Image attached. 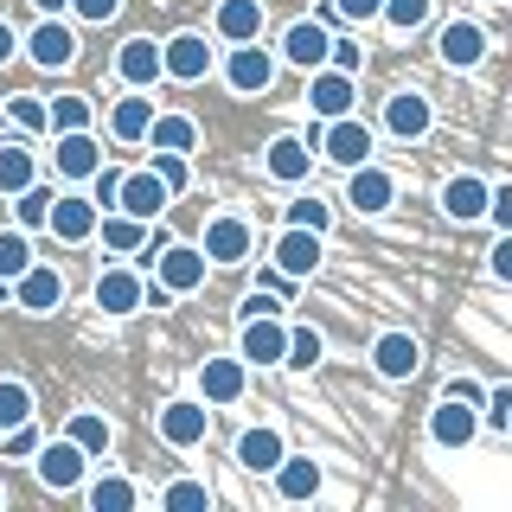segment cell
<instances>
[{"instance_id": "f546056e", "label": "cell", "mask_w": 512, "mask_h": 512, "mask_svg": "<svg viewBox=\"0 0 512 512\" xmlns=\"http://www.w3.org/2000/svg\"><path fill=\"white\" fill-rule=\"evenodd\" d=\"M148 231H154V224H141L128 212H103V218H96V237H103L116 256H141V250H148Z\"/></svg>"}, {"instance_id": "83f0119b", "label": "cell", "mask_w": 512, "mask_h": 512, "mask_svg": "<svg viewBox=\"0 0 512 512\" xmlns=\"http://www.w3.org/2000/svg\"><path fill=\"white\" fill-rule=\"evenodd\" d=\"M480 58H487V32H480L474 20L442 26V64H448V71H474Z\"/></svg>"}, {"instance_id": "30bf717a", "label": "cell", "mask_w": 512, "mask_h": 512, "mask_svg": "<svg viewBox=\"0 0 512 512\" xmlns=\"http://www.w3.org/2000/svg\"><path fill=\"white\" fill-rule=\"evenodd\" d=\"M391 199H397V180L384 167H372V160H359V167H346V205L359 218H378V212H391Z\"/></svg>"}, {"instance_id": "c3c4849f", "label": "cell", "mask_w": 512, "mask_h": 512, "mask_svg": "<svg viewBox=\"0 0 512 512\" xmlns=\"http://www.w3.org/2000/svg\"><path fill=\"white\" fill-rule=\"evenodd\" d=\"M327 64H333V71H352V77H359V71H365L359 39H333V45H327Z\"/></svg>"}, {"instance_id": "bcb514c9", "label": "cell", "mask_w": 512, "mask_h": 512, "mask_svg": "<svg viewBox=\"0 0 512 512\" xmlns=\"http://www.w3.org/2000/svg\"><path fill=\"white\" fill-rule=\"evenodd\" d=\"M480 410H487V429H512V384H493V391H480Z\"/></svg>"}, {"instance_id": "60d3db41", "label": "cell", "mask_w": 512, "mask_h": 512, "mask_svg": "<svg viewBox=\"0 0 512 512\" xmlns=\"http://www.w3.org/2000/svg\"><path fill=\"white\" fill-rule=\"evenodd\" d=\"M378 20L391 26V32H416V26L429 20V0H384V7H378Z\"/></svg>"}, {"instance_id": "e575fe53", "label": "cell", "mask_w": 512, "mask_h": 512, "mask_svg": "<svg viewBox=\"0 0 512 512\" xmlns=\"http://www.w3.org/2000/svg\"><path fill=\"white\" fill-rule=\"evenodd\" d=\"M320 359H327L320 327H288V346H282V365H288V372H314Z\"/></svg>"}, {"instance_id": "4316f807", "label": "cell", "mask_w": 512, "mask_h": 512, "mask_svg": "<svg viewBox=\"0 0 512 512\" xmlns=\"http://www.w3.org/2000/svg\"><path fill=\"white\" fill-rule=\"evenodd\" d=\"M282 455H288L282 429H263V423H256V429H244V436H237V468H244V474H269Z\"/></svg>"}, {"instance_id": "d6986e66", "label": "cell", "mask_w": 512, "mask_h": 512, "mask_svg": "<svg viewBox=\"0 0 512 512\" xmlns=\"http://www.w3.org/2000/svg\"><path fill=\"white\" fill-rule=\"evenodd\" d=\"M96 308H103V314L148 308V282H141V269H103V276H96Z\"/></svg>"}, {"instance_id": "6da1fadb", "label": "cell", "mask_w": 512, "mask_h": 512, "mask_svg": "<svg viewBox=\"0 0 512 512\" xmlns=\"http://www.w3.org/2000/svg\"><path fill=\"white\" fill-rule=\"evenodd\" d=\"M154 288H167V295H192V288H205V250L199 244H160L154 256Z\"/></svg>"}, {"instance_id": "5bb4252c", "label": "cell", "mask_w": 512, "mask_h": 512, "mask_svg": "<svg viewBox=\"0 0 512 512\" xmlns=\"http://www.w3.org/2000/svg\"><path fill=\"white\" fill-rule=\"evenodd\" d=\"M320 154H327L333 167H359V160H372V128L359 116H333L327 135H320Z\"/></svg>"}, {"instance_id": "ab89813d", "label": "cell", "mask_w": 512, "mask_h": 512, "mask_svg": "<svg viewBox=\"0 0 512 512\" xmlns=\"http://www.w3.org/2000/svg\"><path fill=\"white\" fill-rule=\"evenodd\" d=\"M148 173L167 192H186L192 186V167H186V154H167V148H154V160H148Z\"/></svg>"}, {"instance_id": "277c9868", "label": "cell", "mask_w": 512, "mask_h": 512, "mask_svg": "<svg viewBox=\"0 0 512 512\" xmlns=\"http://www.w3.org/2000/svg\"><path fill=\"white\" fill-rule=\"evenodd\" d=\"M224 84H231L237 96H263L269 84H276V52H269L263 39L231 45V58H224Z\"/></svg>"}, {"instance_id": "836d02e7", "label": "cell", "mask_w": 512, "mask_h": 512, "mask_svg": "<svg viewBox=\"0 0 512 512\" xmlns=\"http://www.w3.org/2000/svg\"><path fill=\"white\" fill-rule=\"evenodd\" d=\"M32 180H39V154L20 148V141H0V199H13Z\"/></svg>"}, {"instance_id": "680465c9", "label": "cell", "mask_w": 512, "mask_h": 512, "mask_svg": "<svg viewBox=\"0 0 512 512\" xmlns=\"http://www.w3.org/2000/svg\"><path fill=\"white\" fill-rule=\"evenodd\" d=\"M0 500H7V493H0Z\"/></svg>"}, {"instance_id": "f907efd6", "label": "cell", "mask_w": 512, "mask_h": 512, "mask_svg": "<svg viewBox=\"0 0 512 512\" xmlns=\"http://www.w3.org/2000/svg\"><path fill=\"white\" fill-rule=\"evenodd\" d=\"M487 218L493 231H512V186H487Z\"/></svg>"}, {"instance_id": "74e56055", "label": "cell", "mask_w": 512, "mask_h": 512, "mask_svg": "<svg viewBox=\"0 0 512 512\" xmlns=\"http://www.w3.org/2000/svg\"><path fill=\"white\" fill-rule=\"evenodd\" d=\"M135 500H141L135 480H122V474H103V480L90 487V506H96V512H128Z\"/></svg>"}, {"instance_id": "7dc6e473", "label": "cell", "mask_w": 512, "mask_h": 512, "mask_svg": "<svg viewBox=\"0 0 512 512\" xmlns=\"http://www.w3.org/2000/svg\"><path fill=\"white\" fill-rule=\"evenodd\" d=\"M116 186H122L116 167H96L90 173V205H96V212H116Z\"/></svg>"}, {"instance_id": "1f68e13d", "label": "cell", "mask_w": 512, "mask_h": 512, "mask_svg": "<svg viewBox=\"0 0 512 512\" xmlns=\"http://www.w3.org/2000/svg\"><path fill=\"white\" fill-rule=\"evenodd\" d=\"M64 436H71V442L96 461V455H109V448H116V423H109L103 410H77L71 423H64Z\"/></svg>"}, {"instance_id": "816d5d0a", "label": "cell", "mask_w": 512, "mask_h": 512, "mask_svg": "<svg viewBox=\"0 0 512 512\" xmlns=\"http://www.w3.org/2000/svg\"><path fill=\"white\" fill-rule=\"evenodd\" d=\"M378 7H384V0H333V13H340V20H352V26L378 20Z\"/></svg>"}, {"instance_id": "9a60e30c", "label": "cell", "mask_w": 512, "mask_h": 512, "mask_svg": "<svg viewBox=\"0 0 512 512\" xmlns=\"http://www.w3.org/2000/svg\"><path fill=\"white\" fill-rule=\"evenodd\" d=\"M205 263H224V269H231V263H244V256L256 250V231H250V224L244 218H231V212H224V218H212V224H205Z\"/></svg>"}, {"instance_id": "f5cc1de1", "label": "cell", "mask_w": 512, "mask_h": 512, "mask_svg": "<svg viewBox=\"0 0 512 512\" xmlns=\"http://www.w3.org/2000/svg\"><path fill=\"white\" fill-rule=\"evenodd\" d=\"M250 314H282L276 288H250V295H244V320H250Z\"/></svg>"}, {"instance_id": "7402d4cb", "label": "cell", "mask_w": 512, "mask_h": 512, "mask_svg": "<svg viewBox=\"0 0 512 512\" xmlns=\"http://www.w3.org/2000/svg\"><path fill=\"white\" fill-rule=\"evenodd\" d=\"M250 391V365L244 359H205L199 365V397L205 404H237Z\"/></svg>"}, {"instance_id": "7bdbcfd3", "label": "cell", "mask_w": 512, "mask_h": 512, "mask_svg": "<svg viewBox=\"0 0 512 512\" xmlns=\"http://www.w3.org/2000/svg\"><path fill=\"white\" fill-rule=\"evenodd\" d=\"M282 224H301V231H320V237H327V224H333V205L308 192V199H295V205H288V218H282Z\"/></svg>"}, {"instance_id": "3957f363", "label": "cell", "mask_w": 512, "mask_h": 512, "mask_svg": "<svg viewBox=\"0 0 512 512\" xmlns=\"http://www.w3.org/2000/svg\"><path fill=\"white\" fill-rule=\"evenodd\" d=\"M160 77H173V84H205V77H212V39H205V32H173V39L160 45Z\"/></svg>"}, {"instance_id": "7a4b0ae2", "label": "cell", "mask_w": 512, "mask_h": 512, "mask_svg": "<svg viewBox=\"0 0 512 512\" xmlns=\"http://www.w3.org/2000/svg\"><path fill=\"white\" fill-rule=\"evenodd\" d=\"M84 468H90V455H84L71 436L32 448V474H39V487H52V493H71L77 480H84Z\"/></svg>"}, {"instance_id": "e0dca14e", "label": "cell", "mask_w": 512, "mask_h": 512, "mask_svg": "<svg viewBox=\"0 0 512 512\" xmlns=\"http://www.w3.org/2000/svg\"><path fill=\"white\" fill-rule=\"evenodd\" d=\"M474 436H480L474 404H461V397H442V404L429 410V442H436V448H468Z\"/></svg>"}, {"instance_id": "52a82bcc", "label": "cell", "mask_w": 512, "mask_h": 512, "mask_svg": "<svg viewBox=\"0 0 512 512\" xmlns=\"http://www.w3.org/2000/svg\"><path fill=\"white\" fill-rule=\"evenodd\" d=\"M96 205H90V192H52V212H45V231L58 237V244H90L96 237Z\"/></svg>"}, {"instance_id": "ee69618b", "label": "cell", "mask_w": 512, "mask_h": 512, "mask_svg": "<svg viewBox=\"0 0 512 512\" xmlns=\"http://www.w3.org/2000/svg\"><path fill=\"white\" fill-rule=\"evenodd\" d=\"M160 506H173V512L212 506V487H205V480H173V487H160Z\"/></svg>"}, {"instance_id": "f1b7e54d", "label": "cell", "mask_w": 512, "mask_h": 512, "mask_svg": "<svg viewBox=\"0 0 512 512\" xmlns=\"http://www.w3.org/2000/svg\"><path fill=\"white\" fill-rule=\"evenodd\" d=\"M442 212L455 218V224L487 218V180H474V173H455V180L442 186Z\"/></svg>"}, {"instance_id": "8fae6325", "label": "cell", "mask_w": 512, "mask_h": 512, "mask_svg": "<svg viewBox=\"0 0 512 512\" xmlns=\"http://www.w3.org/2000/svg\"><path fill=\"white\" fill-rule=\"evenodd\" d=\"M352 103H359V77H352V71H333V64H320L314 84H308V109H314L320 122H333V116H352Z\"/></svg>"}, {"instance_id": "681fc988", "label": "cell", "mask_w": 512, "mask_h": 512, "mask_svg": "<svg viewBox=\"0 0 512 512\" xmlns=\"http://www.w3.org/2000/svg\"><path fill=\"white\" fill-rule=\"evenodd\" d=\"M64 7H71L77 20H90V26H109L122 13V0H64Z\"/></svg>"}, {"instance_id": "ba28073f", "label": "cell", "mask_w": 512, "mask_h": 512, "mask_svg": "<svg viewBox=\"0 0 512 512\" xmlns=\"http://www.w3.org/2000/svg\"><path fill=\"white\" fill-rule=\"evenodd\" d=\"M7 295L20 301L26 314H58V308H64V276H58L52 263H26L20 276L7 282Z\"/></svg>"}, {"instance_id": "8992f818", "label": "cell", "mask_w": 512, "mask_h": 512, "mask_svg": "<svg viewBox=\"0 0 512 512\" xmlns=\"http://www.w3.org/2000/svg\"><path fill=\"white\" fill-rule=\"evenodd\" d=\"M320 256H327V237H320V231L282 224V237H276V250H269V263H276L288 282H308L314 269H320Z\"/></svg>"}, {"instance_id": "11a10c76", "label": "cell", "mask_w": 512, "mask_h": 512, "mask_svg": "<svg viewBox=\"0 0 512 512\" xmlns=\"http://www.w3.org/2000/svg\"><path fill=\"white\" fill-rule=\"evenodd\" d=\"M442 397H461V404H480V384H474V378H448V384H442Z\"/></svg>"}, {"instance_id": "f6af8a7d", "label": "cell", "mask_w": 512, "mask_h": 512, "mask_svg": "<svg viewBox=\"0 0 512 512\" xmlns=\"http://www.w3.org/2000/svg\"><path fill=\"white\" fill-rule=\"evenodd\" d=\"M7 122H20L26 135H45V96H7Z\"/></svg>"}, {"instance_id": "5b68a950", "label": "cell", "mask_w": 512, "mask_h": 512, "mask_svg": "<svg viewBox=\"0 0 512 512\" xmlns=\"http://www.w3.org/2000/svg\"><path fill=\"white\" fill-rule=\"evenodd\" d=\"M205 436H212V404H205V397H173L167 410H160V442L167 448H199Z\"/></svg>"}, {"instance_id": "7c38bea8", "label": "cell", "mask_w": 512, "mask_h": 512, "mask_svg": "<svg viewBox=\"0 0 512 512\" xmlns=\"http://www.w3.org/2000/svg\"><path fill=\"white\" fill-rule=\"evenodd\" d=\"M282 346H288V320L282 314H250L244 340H237V359L244 365H282Z\"/></svg>"}, {"instance_id": "4dcf8cb0", "label": "cell", "mask_w": 512, "mask_h": 512, "mask_svg": "<svg viewBox=\"0 0 512 512\" xmlns=\"http://www.w3.org/2000/svg\"><path fill=\"white\" fill-rule=\"evenodd\" d=\"M269 474H276L282 500H314V493H320V461H308V455H282Z\"/></svg>"}, {"instance_id": "2e32d148", "label": "cell", "mask_w": 512, "mask_h": 512, "mask_svg": "<svg viewBox=\"0 0 512 512\" xmlns=\"http://www.w3.org/2000/svg\"><path fill=\"white\" fill-rule=\"evenodd\" d=\"M167 199H173V192L160 186L148 167H141V173H122V186H116V212L141 218V224H154L160 212H167Z\"/></svg>"}, {"instance_id": "d4e9b609", "label": "cell", "mask_w": 512, "mask_h": 512, "mask_svg": "<svg viewBox=\"0 0 512 512\" xmlns=\"http://www.w3.org/2000/svg\"><path fill=\"white\" fill-rule=\"evenodd\" d=\"M148 122H154V96L148 90H128L116 109H109V135L122 141V148H141V135H148Z\"/></svg>"}, {"instance_id": "ffe728a7", "label": "cell", "mask_w": 512, "mask_h": 512, "mask_svg": "<svg viewBox=\"0 0 512 512\" xmlns=\"http://www.w3.org/2000/svg\"><path fill=\"white\" fill-rule=\"evenodd\" d=\"M327 45H333V26H320V20H295L282 32V58L295 64V71H320V64H327Z\"/></svg>"}, {"instance_id": "db71d44e", "label": "cell", "mask_w": 512, "mask_h": 512, "mask_svg": "<svg viewBox=\"0 0 512 512\" xmlns=\"http://www.w3.org/2000/svg\"><path fill=\"white\" fill-rule=\"evenodd\" d=\"M493 276L512 282V231H500V244H493Z\"/></svg>"}, {"instance_id": "4fadbf2b", "label": "cell", "mask_w": 512, "mask_h": 512, "mask_svg": "<svg viewBox=\"0 0 512 512\" xmlns=\"http://www.w3.org/2000/svg\"><path fill=\"white\" fill-rule=\"evenodd\" d=\"M26 58L39 64V71H71V64H77V32L58 26L52 13H45V20L32 26V39H26Z\"/></svg>"}, {"instance_id": "9f6ffc18", "label": "cell", "mask_w": 512, "mask_h": 512, "mask_svg": "<svg viewBox=\"0 0 512 512\" xmlns=\"http://www.w3.org/2000/svg\"><path fill=\"white\" fill-rule=\"evenodd\" d=\"M13 52H20V32L0 20V64H13Z\"/></svg>"}, {"instance_id": "9c48e42d", "label": "cell", "mask_w": 512, "mask_h": 512, "mask_svg": "<svg viewBox=\"0 0 512 512\" xmlns=\"http://www.w3.org/2000/svg\"><path fill=\"white\" fill-rule=\"evenodd\" d=\"M96 167H103V141H96L90 128H64V135H52V173L58 180H90Z\"/></svg>"}, {"instance_id": "d590c367", "label": "cell", "mask_w": 512, "mask_h": 512, "mask_svg": "<svg viewBox=\"0 0 512 512\" xmlns=\"http://www.w3.org/2000/svg\"><path fill=\"white\" fill-rule=\"evenodd\" d=\"M90 122H96L90 96H52V103H45V135H64V128H90Z\"/></svg>"}, {"instance_id": "f35d334b", "label": "cell", "mask_w": 512, "mask_h": 512, "mask_svg": "<svg viewBox=\"0 0 512 512\" xmlns=\"http://www.w3.org/2000/svg\"><path fill=\"white\" fill-rule=\"evenodd\" d=\"M26 263H39V256H32V237L26 231H0V282H13Z\"/></svg>"}, {"instance_id": "603a6c76", "label": "cell", "mask_w": 512, "mask_h": 512, "mask_svg": "<svg viewBox=\"0 0 512 512\" xmlns=\"http://www.w3.org/2000/svg\"><path fill=\"white\" fill-rule=\"evenodd\" d=\"M372 365H378V378L404 384V378H416V365H423V346H416L410 333H378V346H372Z\"/></svg>"}, {"instance_id": "484cf974", "label": "cell", "mask_w": 512, "mask_h": 512, "mask_svg": "<svg viewBox=\"0 0 512 512\" xmlns=\"http://www.w3.org/2000/svg\"><path fill=\"white\" fill-rule=\"evenodd\" d=\"M116 77L128 90H154L160 84V45L154 39H128L116 52Z\"/></svg>"}, {"instance_id": "6f0895ef", "label": "cell", "mask_w": 512, "mask_h": 512, "mask_svg": "<svg viewBox=\"0 0 512 512\" xmlns=\"http://www.w3.org/2000/svg\"><path fill=\"white\" fill-rule=\"evenodd\" d=\"M32 7H39V13H64V0H32Z\"/></svg>"}, {"instance_id": "d6a6232c", "label": "cell", "mask_w": 512, "mask_h": 512, "mask_svg": "<svg viewBox=\"0 0 512 512\" xmlns=\"http://www.w3.org/2000/svg\"><path fill=\"white\" fill-rule=\"evenodd\" d=\"M141 141H148V148H167V154H192V148H199V122H192V116H160V109H154V122H148Z\"/></svg>"}, {"instance_id": "cb8c5ba5", "label": "cell", "mask_w": 512, "mask_h": 512, "mask_svg": "<svg viewBox=\"0 0 512 512\" xmlns=\"http://www.w3.org/2000/svg\"><path fill=\"white\" fill-rule=\"evenodd\" d=\"M263 167H269V180L301 186V180H308V167H314V154H308V141H301V135H276L263 148Z\"/></svg>"}, {"instance_id": "b9f144b4", "label": "cell", "mask_w": 512, "mask_h": 512, "mask_svg": "<svg viewBox=\"0 0 512 512\" xmlns=\"http://www.w3.org/2000/svg\"><path fill=\"white\" fill-rule=\"evenodd\" d=\"M32 416V391L20 378H0V429H13V423H26Z\"/></svg>"}, {"instance_id": "ac0fdd59", "label": "cell", "mask_w": 512, "mask_h": 512, "mask_svg": "<svg viewBox=\"0 0 512 512\" xmlns=\"http://www.w3.org/2000/svg\"><path fill=\"white\" fill-rule=\"evenodd\" d=\"M384 128H391L397 141H423L429 128H436V109H429L423 90H397L391 103H384Z\"/></svg>"}, {"instance_id": "8d00e7d4", "label": "cell", "mask_w": 512, "mask_h": 512, "mask_svg": "<svg viewBox=\"0 0 512 512\" xmlns=\"http://www.w3.org/2000/svg\"><path fill=\"white\" fill-rule=\"evenodd\" d=\"M45 212H52V186H20L13 192V218H20V231H45Z\"/></svg>"}, {"instance_id": "44dd1931", "label": "cell", "mask_w": 512, "mask_h": 512, "mask_svg": "<svg viewBox=\"0 0 512 512\" xmlns=\"http://www.w3.org/2000/svg\"><path fill=\"white\" fill-rule=\"evenodd\" d=\"M212 39H224V45H250V39H263V0H218V13H212Z\"/></svg>"}]
</instances>
